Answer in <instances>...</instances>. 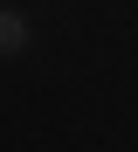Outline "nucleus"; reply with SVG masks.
<instances>
[{
	"instance_id": "nucleus-1",
	"label": "nucleus",
	"mask_w": 138,
	"mask_h": 152,
	"mask_svg": "<svg viewBox=\"0 0 138 152\" xmlns=\"http://www.w3.org/2000/svg\"><path fill=\"white\" fill-rule=\"evenodd\" d=\"M14 48H28V21L21 14H0V56H14Z\"/></svg>"
}]
</instances>
